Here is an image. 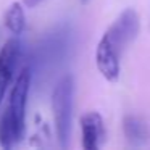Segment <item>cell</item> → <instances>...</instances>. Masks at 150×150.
I'll list each match as a JSON object with an SVG mask.
<instances>
[{
  "instance_id": "1",
  "label": "cell",
  "mask_w": 150,
  "mask_h": 150,
  "mask_svg": "<svg viewBox=\"0 0 150 150\" xmlns=\"http://www.w3.org/2000/svg\"><path fill=\"white\" fill-rule=\"evenodd\" d=\"M140 29L136 10L126 8L100 37L95 50V63L108 82H116L121 71V55L134 42Z\"/></svg>"
},
{
  "instance_id": "2",
  "label": "cell",
  "mask_w": 150,
  "mask_h": 150,
  "mask_svg": "<svg viewBox=\"0 0 150 150\" xmlns=\"http://www.w3.org/2000/svg\"><path fill=\"white\" fill-rule=\"evenodd\" d=\"M73 107H74V78L71 74H65L58 79L52 92V110L57 139L62 149H66L71 139Z\"/></svg>"
},
{
  "instance_id": "3",
  "label": "cell",
  "mask_w": 150,
  "mask_h": 150,
  "mask_svg": "<svg viewBox=\"0 0 150 150\" xmlns=\"http://www.w3.org/2000/svg\"><path fill=\"white\" fill-rule=\"evenodd\" d=\"M29 87H31V71L28 66H24L20 73H18L15 84L10 92V103H8V115L11 116L16 132L20 139L24 137V131H26V102L28 95H29Z\"/></svg>"
},
{
  "instance_id": "4",
  "label": "cell",
  "mask_w": 150,
  "mask_h": 150,
  "mask_svg": "<svg viewBox=\"0 0 150 150\" xmlns=\"http://www.w3.org/2000/svg\"><path fill=\"white\" fill-rule=\"evenodd\" d=\"M21 58V40L16 36L8 39L0 50V103L13 79L15 69Z\"/></svg>"
},
{
  "instance_id": "5",
  "label": "cell",
  "mask_w": 150,
  "mask_h": 150,
  "mask_svg": "<svg viewBox=\"0 0 150 150\" xmlns=\"http://www.w3.org/2000/svg\"><path fill=\"white\" fill-rule=\"evenodd\" d=\"M82 147L86 150H98L105 142V123L98 111H87L81 116Z\"/></svg>"
},
{
  "instance_id": "6",
  "label": "cell",
  "mask_w": 150,
  "mask_h": 150,
  "mask_svg": "<svg viewBox=\"0 0 150 150\" xmlns=\"http://www.w3.org/2000/svg\"><path fill=\"white\" fill-rule=\"evenodd\" d=\"M123 131L126 140L134 147H140L149 139V127L142 118L136 115H127L123 120Z\"/></svg>"
},
{
  "instance_id": "7",
  "label": "cell",
  "mask_w": 150,
  "mask_h": 150,
  "mask_svg": "<svg viewBox=\"0 0 150 150\" xmlns=\"http://www.w3.org/2000/svg\"><path fill=\"white\" fill-rule=\"evenodd\" d=\"M4 23H5V28L13 36L20 37L23 34L24 28H26V15H24L23 4H20V2L10 4V7L7 8V11L4 15Z\"/></svg>"
},
{
  "instance_id": "8",
  "label": "cell",
  "mask_w": 150,
  "mask_h": 150,
  "mask_svg": "<svg viewBox=\"0 0 150 150\" xmlns=\"http://www.w3.org/2000/svg\"><path fill=\"white\" fill-rule=\"evenodd\" d=\"M20 136L16 132V127H15L11 116L8 115V111H5L2 116H0V147L5 150L11 149L15 144L20 142Z\"/></svg>"
},
{
  "instance_id": "9",
  "label": "cell",
  "mask_w": 150,
  "mask_h": 150,
  "mask_svg": "<svg viewBox=\"0 0 150 150\" xmlns=\"http://www.w3.org/2000/svg\"><path fill=\"white\" fill-rule=\"evenodd\" d=\"M40 2H44V0H23V4L26 5L28 8H36Z\"/></svg>"
},
{
  "instance_id": "10",
  "label": "cell",
  "mask_w": 150,
  "mask_h": 150,
  "mask_svg": "<svg viewBox=\"0 0 150 150\" xmlns=\"http://www.w3.org/2000/svg\"><path fill=\"white\" fill-rule=\"evenodd\" d=\"M81 2H82V4H87V2H89V0H81Z\"/></svg>"
}]
</instances>
